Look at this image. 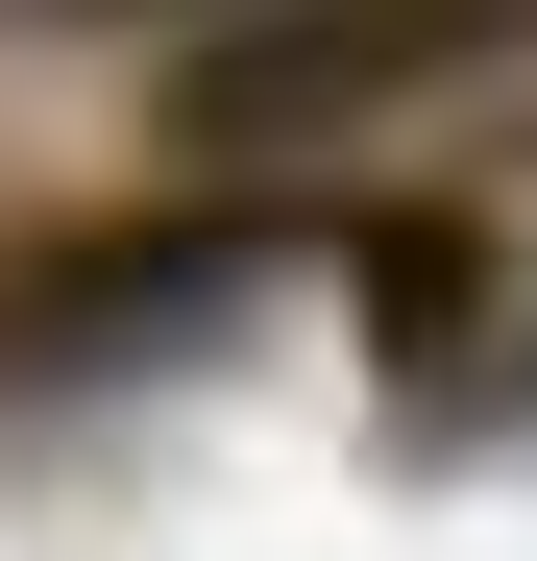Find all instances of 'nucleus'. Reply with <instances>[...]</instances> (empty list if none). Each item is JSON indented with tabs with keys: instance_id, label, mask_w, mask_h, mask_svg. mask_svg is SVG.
<instances>
[{
	"instance_id": "f257e3e1",
	"label": "nucleus",
	"mask_w": 537,
	"mask_h": 561,
	"mask_svg": "<svg viewBox=\"0 0 537 561\" xmlns=\"http://www.w3.org/2000/svg\"><path fill=\"white\" fill-rule=\"evenodd\" d=\"M513 25L537 0H244V25L171 73V123L196 147H318V123H367V99H415V73H465Z\"/></svg>"
},
{
	"instance_id": "f03ea898",
	"label": "nucleus",
	"mask_w": 537,
	"mask_h": 561,
	"mask_svg": "<svg viewBox=\"0 0 537 561\" xmlns=\"http://www.w3.org/2000/svg\"><path fill=\"white\" fill-rule=\"evenodd\" d=\"M73 25H147V0H73Z\"/></svg>"
}]
</instances>
